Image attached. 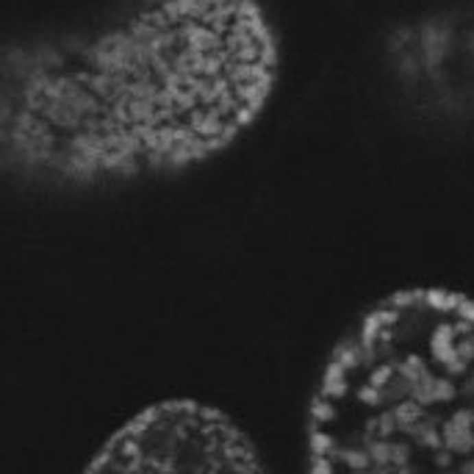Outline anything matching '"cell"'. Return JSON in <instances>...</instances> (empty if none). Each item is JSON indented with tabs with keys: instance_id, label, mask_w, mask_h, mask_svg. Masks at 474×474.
<instances>
[{
	"instance_id": "obj_2",
	"label": "cell",
	"mask_w": 474,
	"mask_h": 474,
	"mask_svg": "<svg viewBox=\"0 0 474 474\" xmlns=\"http://www.w3.org/2000/svg\"><path fill=\"white\" fill-rule=\"evenodd\" d=\"M305 463L316 474H474V300L414 286L369 305L311 388Z\"/></svg>"
},
{
	"instance_id": "obj_1",
	"label": "cell",
	"mask_w": 474,
	"mask_h": 474,
	"mask_svg": "<svg viewBox=\"0 0 474 474\" xmlns=\"http://www.w3.org/2000/svg\"><path fill=\"white\" fill-rule=\"evenodd\" d=\"M281 81L261 0H122L84 25L0 39V183L95 194L225 156Z\"/></svg>"
},
{
	"instance_id": "obj_3",
	"label": "cell",
	"mask_w": 474,
	"mask_h": 474,
	"mask_svg": "<svg viewBox=\"0 0 474 474\" xmlns=\"http://www.w3.org/2000/svg\"><path fill=\"white\" fill-rule=\"evenodd\" d=\"M84 469L252 474L266 469V458L247 427L220 405L169 396L130 414L103 438Z\"/></svg>"
}]
</instances>
